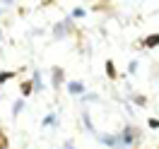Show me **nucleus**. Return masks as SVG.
I'll return each instance as SVG.
<instances>
[{"instance_id": "obj_1", "label": "nucleus", "mask_w": 159, "mask_h": 149, "mask_svg": "<svg viewBox=\"0 0 159 149\" xmlns=\"http://www.w3.org/2000/svg\"><path fill=\"white\" fill-rule=\"evenodd\" d=\"M140 137H142V130L135 128V125H125L118 135V147H133V144H140ZM116 147V149H118Z\"/></svg>"}, {"instance_id": "obj_2", "label": "nucleus", "mask_w": 159, "mask_h": 149, "mask_svg": "<svg viewBox=\"0 0 159 149\" xmlns=\"http://www.w3.org/2000/svg\"><path fill=\"white\" fill-rule=\"evenodd\" d=\"M51 84H53L56 91L63 89V84H68V82H65V70L60 68V65H53V68H51Z\"/></svg>"}, {"instance_id": "obj_3", "label": "nucleus", "mask_w": 159, "mask_h": 149, "mask_svg": "<svg viewBox=\"0 0 159 149\" xmlns=\"http://www.w3.org/2000/svg\"><path fill=\"white\" fill-rule=\"evenodd\" d=\"M135 46H138V48H145V50H152V48H157V46H159V31H154V34L145 36V39H142V41H138Z\"/></svg>"}, {"instance_id": "obj_4", "label": "nucleus", "mask_w": 159, "mask_h": 149, "mask_svg": "<svg viewBox=\"0 0 159 149\" xmlns=\"http://www.w3.org/2000/svg\"><path fill=\"white\" fill-rule=\"evenodd\" d=\"M65 89H68L70 96H84V82H80V80H68V84H65Z\"/></svg>"}, {"instance_id": "obj_5", "label": "nucleus", "mask_w": 159, "mask_h": 149, "mask_svg": "<svg viewBox=\"0 0 159 149\" xmlns=\"http://www.w3.org/2000/svg\"><path fill=\"white\" fill-rule=\"evenodd\" d=\"M20 91H22V99L31 96V94L36 91V87H34V77H27V80H22V82H20Z\"/></svg>"}, {"instance_id": "obj_6", "label": "nucleus", "mask_w": 159, "mask_h": 149, "mask_svg": "<svg viewBox=\"0 0 159 149\" xmlns=\"http://www.w3.org/2000/svg\"><path fill=\"white\" fill-rule=\"evenodd\" d=\"M104 70H106V77H109L111 82H116V80L120 77L118 70H116V63H113V60H106V63H104Z\"/></svg>"}, {"instance_id": "obj_7", "label": "nucleus", "mask_w": 159, "mask_h": 149, "mask_svg": "<svg viewBox=\"0 0 159 149\" xmlns=\"http://www.w3.org/2000/svg\"><path fill=\"white\" fill-rule=\"evenodd\" d=\"M24 103H27V99H17L15 103H12V118H17L22 113V108H24Z\"/></svg>"}, {"instance_id": "obj_8", "label": "nucleus", "mask_w": 159, "mask_h": 149, "mask_svg": "<svg viewBox=\"0 0 159 149\" xmlns=\"http://www.w3.org/2000/svg\"><path fill=\"white\" fill-rule=\"evenodd\" d=\"M12 77H17V72H15V70H0V84L10 82Z\"/></svg>"}, {"instance_id": "obj_9", "label": "nucleus", "mask_w": 159, "mask_h": 149, "mask_svg": "<svg viewBox=\"0 0 159 149\" xmlns=\"http://www.w3.org/2000/svg\"><path fill=\"white\" fill-rule=\"evenodd\" d=\"M0 149H10V137H7L2 125H0Z\"/></svg>"}, {"instance_id": "obj_10", "label": "nucleus", "mask_w": 159, "mask_h": 149, "mask_svg": "<svg viewBox=\"0 0 159 149\" xmlns=\"http://www.w3.org/2000/svg\"><path fill=\"white\" fill-rule=\"evenodd\" d=\"M70 17H72V20H84V17H87V10H84V7H72Z\"/></svg>"}, {"instance_id": "obj_11", "label": "nucleus", "mask_w": 159, "mask_h": 149, "mask_svg": "<svg viewBox=\"0 0 159 149\" xmlns=\"http://www.w3.org/2000/svg\"><path fill=\"white\" fill-rule=\"evenodd\" d=\"M56 123H58V118H56V113H48L46 118L41 120V125H43V128H53Z\"/></svg>"}, {"instance_id": "obj_12", "label": "nucleus", "mask_w": 159, "mask_h": 149, "mask_svg": "<svg viewBox=\"0 0 159 149\" xmlns=\"http://www.w3.org/2000/svg\"><path fill=\"white\" fill-rule=\"evenodd\" d=\"M31 77H34V87H36V91H43V82H41V72H39V70H34V75H31Z\"/></svg>"}, {"instance_id": "obj_13", "label": "nucleus", "mask_w": 159, "mask_h": 149, "mask_svg": "<svg viewBox=\"0 0 159 149\" xmlns=\"http://www.w3.org/2000/svg\"><path fill=\"white\" fill-rule=\"evenodd\" d=\"M133 103H135V106H142V108H145L149 101H147V96H142V94H135V96H133Z\"/></svg>"}, {"instance_id": "obj_14", "label": "nucleus", "mask_w": 159, "mask_h": 149, "mask_svg": "<svg viewBox=\"0 0 159 149\" xmlns=\"http://www.w3.org/2000/svg\"><path fill=\"white\" fill-rule=\"evenodd\" d=\"M138 68H140V63H138V60H130V65H128V72H130V75H135V72H138Z\"/></svg>"}, {"instance_id": "obj_15", "label": "nucleus", "mask_w": 159, "mask_h": 149, "mask_svg": "<svg viewBox=\"0 0 159 149\" xmlns=\"http://www.w3.org/2000/svg\"><path fill=\"white\" fill-rule=\"evenodd\" d=\"M147 125H149L152 130H159V118H149V120H147Z\"/></svg>"}, {"instance_id": "obj_16", "label": "nucleus", "mask_w": 159, "mask_h": 149, "mask_svg": "<svg viewBox=\"0 0 159 149\" xmlns=\"http://www.w3.org/2000/svg\"><path fill=\"white\" fill-rule=\"evenodd\" d=\"M63 149H77V147H75L72 139H65V142H63Z\"/></svg>"}, {"instance_id": "obj_17", "label": "nucleus", "mask_w": 159, "mask_h": 149, "mask_svg": "<svg viewBox=\"0 0 159 149\" xmlns=\"http://www.w3.org/2000/svg\"><path fill=\"white\" fill-rule=\"evenodd\" d=\"M0 5H15V0H0Z\"/></svg>"}, {"instance_id": "obj_18", "label": "nucleus", "mask_w": 159, "mask_h": 149, "mask_svg": "<svg viewBox=\"0 0 159 149\" xmlns=\"http://www.w3.org/2000/svg\"><path fill=\"white\" fill-rule=\"evenodd\" d=\"M0 43H2V27H0Z\"/></svg>"}, {"instance_id": "obj_19", "label": "nucleus", "mask_w": 159, "mask_h": 149, "mask_svg": "<svg viewBox=\"0 0 159 149\" xmlns=\"http://www.w3.org/2000/svg\"><path fill=\"white\" fill-rule=\"evenodd\" d=\"M2 12H5V7H0V15H2Z\"/></svg>"}]
</instances>
